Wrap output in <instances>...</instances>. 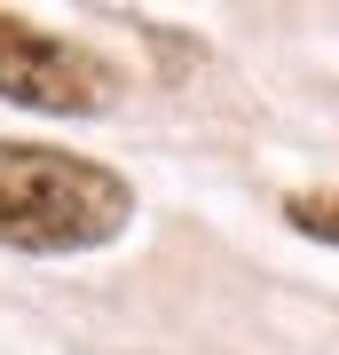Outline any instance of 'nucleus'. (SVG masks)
<instances>
[{
  "label": "nucleus",
  "mask_w": 339,
  "mask_h": 355,
  "mask_svg": "<svg viewBox=\"0 0 339 355\" xmlns=\"http://www.w3.org/2000/svg\"><path fill=\"white\" fill-rule=\"evenodd\" d=\"M134 198L111 166L48 150V142H0V245L16 253H87L111 245Z\"/></svg>",
  "instance_id": "f257e3e1"
},
{
  "label": "nucleus",
  "mask_w": 339,
  "mask_h": 355,
  "mask_svg": "<svg viewBox=\"0 0 339 355\" xmlns=\"http://www.w3.org/2000/svg\"><path fill=\"white\" fill-rule=\"evenodd\" d=\"M0 95L32 103V111H103L119 95V79L95 48L55 40L24 16H0Z\"/></svg>",
  "instance_id": "f03ea898"
},
{
  "label": "nucleus",
  "mask_w": 339,
  "mask_h": 355,
  "mask_svg": "<svg viewBox=\"0 0 339 355\" xmlns=\"http://www.w3.org/2000/svg\"><path fill=\"white\" fill-rule=\"evenodd\" d=\"M292 214V229H300V237H324V245H339V190H300L284 205Z\"/></svg>",
  "instance_id": "7ed1b4c3"
}]
</instances>
